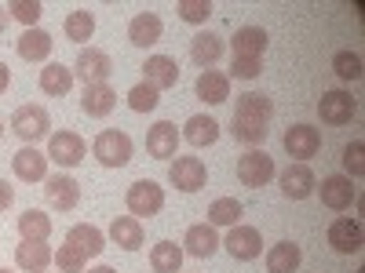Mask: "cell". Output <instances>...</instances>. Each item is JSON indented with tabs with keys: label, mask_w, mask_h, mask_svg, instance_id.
I'll return each mask as SVG.
<instances>
[{
	"label": "cell",
	"mask_w": 365,
	"mask_h": 273,
	"mask_svg": "<svg viewBox=\"0 0 365 273\" xmlns=\"http://www.w3.org/2000/svg\"><path fill=\"white\" fill-rule=\"evenodd\" d=\"M0 135H4V124H0Z\"/></svg>",
	"instance_id": "49"
},
{
	"label": "cell",
	"mask_w": 365,
	"mask_h": 273,
	"mask_svg": "<svg viewBox=\"0 0 365 273\" xmlns=\"http://www.w3.org/2000/svg\"><path fill=\"white\" fill-rule=\"evenodd\" d=\"M11 171L22 182H44L48 178V154H41L37 146H22L11 157Z\"/></svg>",
	"instance_id": "16"
},
{
	"label": "cell",
	"mask_w": 365,
	"mask_h": 273,
	"mask_svg": "<svg viewBox=\"0 0 365 273\" xmlns=\"http://www.w3.org/2000/svg\"><path fill=\"white\" fill-rule=\"evenodd\" d=\"M332 73H336L340 80H361V55L358 51H351V48H344V51H336L332 55Z\"/></svg>",
	"instance_id": "36"
},
{
	"label": "cell",
	"mask_w": 365,
	"mask_h": 273,
	"mask_svg": "<svg viewBox=\"0 0 365 273\" xmlns=\"http://www.w3.org/2000/svg\"><path fill=\"white\" fill-rule=\"evenodd\" d=\"M55 252L48 248V240H22V245L15 248V266L22 273H44L51 266Z\"/></svg>",
	"instance_id": "18"
},
{
	"label": "cell",
	"mask_w": 365,
	"mask_h": 273,
	"mask_svg": "<svg viewBox=\"0 0 365 273\" xmlns=\"http://www.w3.org/2000/svg\"><path fill=\"white\" fill-rule=\"evenodd\" d=\"M51 262H58V273H84V266H88V255L77 248V245H58V252H55V259Z\"/></svg>",
	"instance_id": "39"
},
{
	"label": "cell",
	"mask_w": 365,
	"mask_h": 273,
	"mask_svg": "<svg viewBox=\"0 0 365 273\" xmlns=\"http://www.w3.org/2000/svg\"><path fill=\"white\" fill-rule=\"evenodd\" d=\"M223 248H227L237 262H252V259L263 255V237H259L256 226H241V223H237V226H230Z\"/></svg>",
	"instance_id": "9"
},
{
	"label": "cell",
	"mask_w": 365,
	"mask_h": 273,
	"mask_svg": "<svg viewBox=\"0 0 365 273\" xmlns=\"http://www.w3.org/2000/svg\"><path fill=\"white\" fill-rule=\"evenodd\" d=\"M110 240H113V245H120L125 252H139L143 240H146L143 223L132 219V215H117V219L110 223Z\"/></svg>",
	"instance_id": "27"
},
{
	"label": "cell",
	"mask_w": 365,
	"mask_h": 273,
	"mask_svg": "<svg viewBox=\"0 0 365 273\" xmlns=\"http://www.w3.org/2000/svg\"><path fill=\"white\" fill-rule=\"evenodd\" d=\"M0 273H15V269H8V266H0Z\"/></svg>",
	"instance_id": "48"
},
{
	"label": "cell",
	"mask_w": 365,
	"mask_h": 273,
	"mask_svg": "<svg viewBox=\"0 0 365 273\" xmlns=\"http://www.w3.org/2000/svg\"><path fill=\"white\" fill-rule=\"evenodd\" d=\"M259 73H263L259 58H234V66H230L227 77H234V80H256Z\"/></svg>",
	"instance_id": "43"
},
{
	"label": "cell",
	"mask_w": 365,
	"mask_h": 273,
	"mask_svg": "<svg viewBox=\"0 0 365 273\" xmlns=\"http://www.w3.org/2000/svg\"><path fill=\"white\" fill-rule=\"evenodd\" d=\"M135 154V142L132 135L117 132V128H106L96 135V142H91V157H96L103 168H125Z\"/></svg>",
	"instance_id": "1"
},
{
	"label": "cell",
	"mask_w": 365,
	"mask_h": 273,
	"mask_svg": "<svg viewBox=\"0 0 365 273\" xmlns=\"http://www.w3.org/2000/svg\"><path fill=\"white\" fill-rule=\"evenodd\" d=\"M161 33H165V22H161V15H154V11H139V15L128 22V41H132L135 48H154V44L161 41Z\"/></svg>",
	"instance_id": "21"
},
{
	"label": "cell",
	"mask_w": 365,
	"mask_h": 273,
	"mask_svg": "<svg viewBox=\"0 0 365 273\" xmlns=\"http://www.w3.org/2000/svg\"><path fill=\"white\" fill-rule=\"evenodd\" d=\"M358 113V102L351 91H325L322 102H318V117H322V124H332V128H340V124H351Z\"/></svg>",
	"instance_id": "7"
},
{
	"label": "cell",
	"mask_w": 365,
	"mask_h": 273,
	"mask_svg": "<svg viewBox=\"0 0 365 273\" xmlns=\"http://www.w3.org/2000/svg\"><path fill=\"white\" fill-rule=\"evenodd\" d=\"M274 117V102L263 95V91H245L237 95V106H234V120H245V124H256V128H267Z\"/></svg>",
	"instance_id": "12"
},
{
	"label": "cell",
	"mask_w": 365,
	"mask_h": 273,
	"mask_svg": "<svg viewBox=\"0 0 365 273\" xmlns=\"http://www.w3.org/2000/svg\"><path fill=\"white\" fill-rule=\"evenodd\" d=\"M70 87H73V70H70V66L48 63V66L41 70V91H44V95L63 99V95H70Z\"/></svg>",
	"instance_id": "31"
},
{
	"label": "cell",
	"mask_w": 365,
	"mask_h": 273,
	"mask_svg": "<svg viewBox=\"0 0 365 273\" xmlns=\"http://www.w3.org/2000/svg\"><path fill=\"white\" fill-rule=\"evenodd\" d=\"M63 33H66V41H73V44L91 41V33H96V15H91L88 8L70 11V15H66V22H63Z\"/></svg>",
	"instance_id": "34"
},
{
	"label": "cell",
	"mask_w": 365,
	"mask_h": 273,
	"mask_svg": "<svg viewBox=\"0 0 365 273\" xmlns=\"http://www.w3.org/2000/svg\"><path fill=\"white\" fill-rule=\"evenodd\" d=\"M8 128L22 139V146H34V142H41V139L51 135V117H48L44 106L26 102V106H19V109L11 113V124H8Z\"/></svg>",
	"instance_id": "2"
},
{
	"label": "cell",
	"mask_w": 365,
	"mask_h": 273,
	"mask_svg": "<svg viewBox=\"0 0 365 273\" xmlns=\"http://www.w3.org/2000/svg\"><path fill=\"white\" fill-rule=\"evenodd\" d=\"M278 186H282V193L289 197V200H307L311 193H314V171L307 168V164H289L282 175H278Z\"/></svg>",
	"instance_id": "15"
},
{
	"label": "cell",
	"mask_w": 365,
	"mask_h": 273,
	"mask_svg": "<svg viewBox=\"0 0 365 273\" xmlns=\"http://www.w3.org/2000/svg\"><path fill=\"white\" fill-rule=\"evenodd\" d=\"M66 240H70V245H77L88 259H99L103 248H106V233H103L99 226H91V223H77V226L66 233Z\"/></svg>",
	"instance_id": "30"
},
{
	"label": "cell",
	"mask_w": 365,
	"mask_h": 273,
	"mask_svg": "<svg viewBox=\"0 0 365 273\" xmlns=\"http://www.w3.org/2000/svg\"><path fill=\"white\" fill-rule=\"evenodd\" d=\"M223 51H227V44H223L220 33H197V37L190 41V58H194L201 70L216 66L220 58H223Z\"/></svg>",
	"instance_id": "29"
},
{
	"label": "cell",
	"mask_w": 365,
	"mask_h": 273,
	"mask_svg": "<svg viewBox=\"0 0 365 273\" xmlns=\"http://www.w3.org/2000/svg\"><path fill=\"white\" fill-rule=\"evenodd\" d=\"M125 99H128V106H132L135 113H154L158 102H161V91H158V87H150V84L143 80V84H135V87L128 91Z\"/></svg>",
	"instance_id": "38"
},
{
	"label": "cell",
	"mask_w": 365,
	"mask_h": 273,
	"mask_svg": "<svg viewBox=\"0 0 365 273\" xmlns=\"http://www.w3.org/2000/svg\"><path fill=\"white\" fill-rule=\"evenodd\" d=\"M303 262V252L296 240H278L270 252H267V273H296Z\"/></svg>",
	"instance_id": "28"
},
{
	"label": "cell",
	"mask_w": 365,
	"mask_h": 273,
	"mask_svg": "<svg viewBox=\"0 0 365 273\" xmlns=\"http://www.w3.org/2000/svg\"><path fill=\"white\" fill-rule=\"evenodd\" d=\"M274 175H278V168H274V157L267 149H249V154L237 157V182L241 186L263 190V186H270Z\"/></svg>",
	"instance_id": "3"
},
{
	"label": "cell",
	"mask_w": 365,
	"mask_h": 273,
	"mask_svg": "<svg viewBox=\"0 0 365 273\" xmlns=\"http://www.w3.org/2000/svg\"><path fill=\"white\" fill-rule=\"evenodd\" d=\"M88 273H117L113 266H96V269H88Z\"/></svg>",
	"instance_id": "46"
},
{
	"label": "cell",
	"mask_w": 365,
	"mask_h": 273,
	"mask_svg": "<svg viewBox=\"0 0 365 273\" xmlns=\"http://www.w3.org/2000/svg\"><path fill=\"white\" fill-rule=\"evenodd\" d=\"M182 139L190 146H216L220 142V120L216 117H205V113H194L187 124H182Z\"/></svg>",
	"instance_id": "26"
},
{
	"label": "cell",
	"mask_w": 365,
	"mask_h": 273,
	"mask_svg": "<svg viewBox=\"0 0 365 273\" xmlns=\"http://www.w3.org/2000/svg\"><path fill=\"white\" fill-rule=\"evenodd\" d=\"M51 48H55V41H51V33L48 29H22V37L15 41V51H19V58H26V63H44V58L51 55Z\"/></svg>",
	"instance_id": "20"
},
{
	"label": "cell",
	"mask_w": 365,
	"mask_h": 273,
	"mask_svg": "<svg viewBox=\"0 0 365 273\" xmlns=\"http://www.w3.org/2000/svg\"><path fill=\"white\" fill-rule=\"evenodd\" d=\"M44 200L55 211H73L81 204V182L73 175H48L44 178Z\"/></svg>",
	"instance_id": "11"
},
{
	"label": "cell",
	"mask_w": 365,
	"mask_h": 273,
	"mask_svg": "<svg viewBox=\"0 0 365 273\" xmlns=\"http://www.w3.org/2000/svg\"><path fill=\"white\" fill-rule=\"evenodd\" d=\"M11 204H15V186L8 178H0V211H8Z\"/></svg>",
	"instance_id": "44"
},
{
	"label": "cell",
	"mask_w": 365,
	"mask_h": 273,
	"mask_svg": "<svg viewBox=\"0 0 365 273\" xmlns=\"http://www.w3.org/2000/svg\"><path fill=\"white\" fill-rule=\"evenodd\" d=\"M4 11H8V18L22 22L26 29H34V26H37V18L44 15V4H41V0H11V4H8Z\"/></svg>",
	"instance_id": "37"
},
{
	"label": "cell",
	"mask_w": 365,
	"mask_h": 273,
	"mask_svg": "<svg viewBox=\"0 0 365 273\" xmlns=\"http://www.w3.org/2000/svg\"><path fill=\"white\" fill-rule=\"evenodd\" d=\"M168 182L175 190H182V193H197V190H205V182H208V168H205L201 157H172Z\"/></svg>",
	"instance_id": "5"
},
{
	"label": "cell",
	"mask_w": 365,
	"mask_h": 273,
	"mask_svg": "<svg viewBox=\"0 0 365 273\" xmlns=\"http://www.w3.org/2000/svg\"><path fill=\"white\" fill-rule=\"evenodd\" d=\"M270 37L263 26H241L234 29V58H263Z\"/></svg>",
	"instance_id": "22"
},
{
	"label": "cell",
	"mask_w": 365,
	"mask_h": 273,
	"mask_svg": "<svg viewBox=\"0 0 365 273\" xmlns=\"http://www.w3.org/2000/svg\"><path fill=\"white\" fill-rule=\"evenodd\" d=\"M113 106H117V91H113L110 84H88V87H84V95H81V109H84L88 117L103 120V117H110V113H113Z\"/></svg>",
	"instance_id": "23"
},
{
	"label": "cell",
	"mask_w": 365,
	"mask_h": 273,
	"mask_svg": "<svg viewBox=\"0 0 365 273\" xmlns=\"http://www.w3.org/2000/svg\"><path fill=\"white\" fill-rule=\"evenodd\" d=\"M197 99L208 106H220L230 99V77L223 70H201L197 77Z\"/></svg>",
	"instance_id": "25"
},
{
	"label": "cell",
	"mask_w": 365,
	"mask_h": 273,
	"mask_svg": "<svg viewBox=\"0 0 365 273\" xmlns=\"http://www.w3.org/2000/svg\"><path fill=\"white\" fill-rule=\"evenodd\" d=\"M73 73L84 80V87H88V84H106L110 73H113V58H110L106 51H99V48H81Z\"/></svg>",
	"instance_id": "10"
},
{
	"label": "cell",
	"mask_w": 365,
	"mask_h": 273,
	"mask_svg": "<svg viewBox=\"0 0 365 273\" xmlns=\"http://www.w3.org/2000/svg\"><path fill=\"white\" fill-rule=\"evenodd\" d=\"M125 204H128V211H132V219L143 223V219L158 215V211L165 208V190L158 186L154 178H139V182H132V186H128Z\"/></svg>",
	"instance_id": "4"
},
{
	"label": "cell",
	"mask_w": 365,
	"mask_h": 273,
	"mask_svg": "<svg viewBox=\"0 0 365 273\" xmlns=\"http://www.w3.org/2000/svg\"><path fill=\"white\" fill-rule=\"evenodd\" d=\"M340 161H344V171H347V178H361V175H365V142H361V139L347 142Z\"/></svg>",
	"instance_id": "40"
},
{
	"label": "cell",
	"mask_w": 365,
	"mask_h": 273,
	"mask_svg": "<svg viewBox=\"0 0 365 273\" xmlns=\"http://www.w3.org/2000/svg\"><path fill=\"white\" fill-rule=\"evenodd\" d=\"M318 193H322V204H325L329 211H347V208L354 204V186H351L347 175H329V178H322Z\"/></svg>",
	"instance_id": "19"
},
{
	"label": "cell",
	"mask_w": 365,
	"mask_h": 273,
	"mask_svg": "<svg viewBox=\"0 0 365 273\" xmlns=\"http://www.w3.org/2000/svg\"><path fill=\"white\" fill-rule=\"evenodd\" d=\"M329 245L336 255H358L361 252V223L351 219V215H340L332 219L329 226Z\"/></svg>",
	"instance_id": "13"
},
{
	"label": "cell",
	"mask_w": 365,
	"mask_h": 273,
	"mask_svg": "<svg viewBox=\"0 0 365 273\" xmlns=\"http://www.w3.org/2000/svg\"><path fill=\"white\" fill-rule=\"evenodd\" d=\"M143 73H146V84L158 87V91L179 84V63H175V58H168V55H150Z\"/></svg>",
	"instance_id": "24"
},
{
	"label": "cell",
	"mask_w": 365,
	"mask_h": 273,
	"mask_svg": "<svg viewBox=\"0 0 365 273\" xmlns=\"http://www.w3.org/2000/svg\"><path fill=\"white\" fill-rule=\"evenodd\" d=\"M175 11H179V18H182V22L201 26V22L212 15V0H179Z\"/></svg>",
	"instance_id": "41"
},
{
	"label": "cell",
	"mask_w": 365,
	"mask_h": 273,
	"mask_svg": "<svg viewBox=\"0 0 365 273\" xmlns=\"http://www.w3.org/2000/svg\"><path fill=\"white\" fill-rule=\"evenodd\" d=\"M8 29V11H0V33Z\"/></svg>",
	"instance_id": "47"
},
{
	"label": "cell",
	"mask_w": 365,
	"mask_h": 273,
	"mask_svg": "<svg viewBox=\"0 0 365 273\" xmlns=\"http://www.w3.org/2000/svg\"><path fill=\"white\" fill-rule=\"evenodd\" d=\"M282 146H285L289 157H296V164H307L318 149H322V132H318L314 124H292V128L285 132Z\"/></svg>",
	"instance_id": "8"
},
{
	"label": "cell",
	"mask_w": 365,
	"mask_h": 273,
	"mask_svg": "<svg viewBox=\"0 0 365 273\" xmlns=\"http://www.w3.org/2000/svg\"><path fill=\"white\" fill-rule=\"evenodd\" d=\"M230 132H234V139H237V142L256 146V142H263V139H267V132H270V128H256V124H245V120H234Z\"/></svg>",
	"instance_id": "42"
},
{
	"label": "cell",
	"mask_w": 365,
	"mask_h": 273,
	"mask_svg": "<svg viewBox=\"0 0 365 273\" xmlns=\"http://www.w3.org/2000/svg\"><path fill=\"white\" fill-rule=\"evenodd\" d=\"M150 269L154 273H179L182 269V248L175 240H161L150 248Z\"/></svg>",
	"instance_id": "32"
},
{
	"label": "cell",
	"mask_w": 365,
	"mask_h": 273,
	"mask_svg": "<svg viewBox=\"0 0 365 273\" xmlns=\"http://www.w3.org/2000/svg\"><path fill=\"white\" fill-rule=\"evenodd\" d=\"M241 223V204L234 197H216L208 204V226H237Z\"/></svg>",
	"instance_id": "35"
},
{
	"label": "cell",
	"mask_w": 365,
	"mask_h": 273,
	"mask_svg": "<svg viewBox=\"0 0 365 273\" xmlns=\"http://www.w3.org/2000/svg\"><path fill=\"white\" fill-rule=\"evenodd\" d=\"M8 84H11V70H8L4 63H0V95L8 91Z\"/></svg>",
	"instance_id": "45"
},
{
	"label": "cell",
	"mask_w": 365,
	"mask_h": 273,
	"mask_svg": "<svg viewBox=\"0 0 365 273\" xmlns=\"http://www.w3.org/2000/svg\"><path fill=\"white\" fill-rule=\"evenodd\" d=\"M44 273H48V269H44Z\"/></svg>",
	"instance_id": "50"
},
{
	"label": "cell",
	"mask_w": 365,
	"mask_h": 273,
	"mask_svg": "<svg viewBox=\"0 0 365 273\" xmlns=\"http://www.w3.org/2000/svg\"><path fill=\"white\" fill-rule=\"evenodd\" d=\"M223 245L216 226H208V223H197L187 230V237H182V255H194V259H208V255H216V248Z\"/></svg>",
	"instance_id": "17"
},
{
	"label": "cell",
	"mask_w": 365,
	"mask_h": 273,
	"mask_svg": "<svg viewBox=\"0 0 365 273\" xmlns=\"http://www.w3.org/2000/svg\"><path fill=\"white\" fill-rule=\"evenodd\" d=\"M175 149H179L175 124H172V120H158V124L146 132V154L154 157V161H172V157H179Z\"/></svg>",
	"instance_id": "14"
},
{
	"label": "cell",
	"mask_w": 365,
	"mask_h": 273,
	"mask_svg": "<svg viewBox=\"0 0 365 273\" xmlns=\"http://www.w3.org/2000/svg\"><path fill=\"white\" fill-rule=\"evenodd\" d=\"M15 226H19L22 240H48L51 237V219L44 215V211H37V208H26Z\"/></svg>",
	"instance_id": "33"
},
{
	"label": "cell",
	"mask_w": 365,
	"mask_h": 273,
	"mask_svg": "<svg viewBox=\"0 0 365 273\" xmlns=\"http://www.w3.org/2000/svg\"><path fill=\"white\" fill-rule=\"evenodd\" d=\"M88 157V142L77 132H55L48 135V161H55L58 168H77Z\"/></svg>",
	"instance_id": "6"
}]
</instances>
